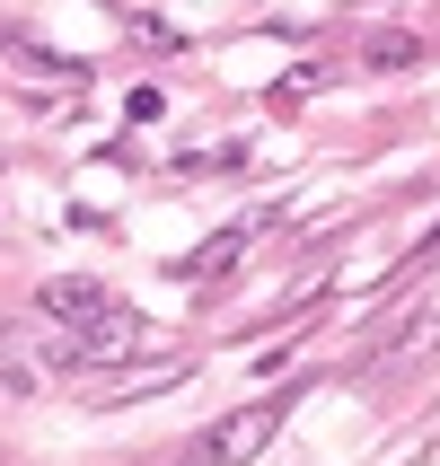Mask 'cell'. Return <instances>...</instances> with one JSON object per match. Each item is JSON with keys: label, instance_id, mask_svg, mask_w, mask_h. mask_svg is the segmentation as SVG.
I'll return each mask as SVG.
<instances>
[{"label": "cell", "instance_id": "cell-7", "mask_svg": "<svg viewBox=\"0 0 440 466\" xmlns=\"http://www.w3.org/2000/svg\"><path fill=\"white\" fill-rule=\"evenodd\" d=\"M432 335H440V317H405V326H396V335L379 343V352H423Z\"/></svg>", "mask_w": 440, "mask_h": 466}, {"label": "cell", "instance_id": "cell-9", "mask_svg": "<svg viewBox=\"0 0 440 466\" xmlns=\"http://www.w3.org/2000/svg\"><path fill=\"white\" fill-rule=\"evenodd\" d=\"M423 256H440V229H432V238H423Z\"/></svg>", "mask_w": 440, "mask_h": 466}, {"label": "cell", "instance_id": "cell-2", "mask_svg": "<svg viewBox=\"0 0 440 466\" xmlns=\"http://www.w3.org/2000/svg\"><path fill=\"white\" fill-rule=\"evenodd\" d=\"M282 414H291V405H273V396H264V405H238V414H220L203 441L185 449V466H247V458H264V441L282 431Z\"/></svg>", "mask_w": 440, "mask_h": 466}, {"label": "cell", "instance_id": "cell-5", "mask_svg": "<svg viewBox=\"0 0 440 466\" xmlns=\"http://www.w3.org/2000/svg\"><path fill=\"white\" fill-rule=\"evenodd\" d=\"M256 229H264V220H230V229H211L194 256H177L168 273H177V282H211L220 264H238V256H247V238H256Z\"/></svg>", "mask_w": 440, "mask_h": 466}, {"label": "cell", "instance_id": "cell-6", "mask_svg": "<svg viewBox=\"0 0 440 466\" xmlns=\"http://www.w3.org/2000/svg\"><path fill=\"white\" fill-rule=\"evenodd\" d=\"M362 62H370V71H414V62H423V35H405V26H379V35L362 45Z\"/></svg>", "mask_w": 440, "mask_h": 466}, {"label": "cell", "instance_id": "cell-1", "mask_svg": "<svg viewBox=\"0 0 440 466\" xmlns=\"http://www.w3.org/2000/svg\"><path fill=\"white\" fill-rule=\"evenodd\" d=\"M141 343H150V317H141V309H115V317H97L88 335H62V343H53V370H71V379H106V370L141 361Z\"/></svg>", "mask_w": 440, "mask_h": 466}, {"label": "cell", "instance_id": "cell-8", "mask_svg": "<svg viewBox=\"0 0 440 466\" xmlns=\"http://www.w3.org/2000/svg\"><path fill=\"white\" fill-rule=\"evenodd\" d=\"M343 9H388V0H343Z\"/></svg>", "mask_w": 440, "mask_h": 466}, {"label": "cell", "instance_id": "cell-4", "mask_svg": "<svg viewBox=\"0 0 440 466\" xmlns=\"http://www.w3.org/2000/svg\"><path fill=\"white\" fill-rule=\"evenodd\" d=\"M185 361L168 352V361H124V370H106V379H88V405H132V396H159V388H177Z\"/></svg>", "mask_w": 440, "mask_h": 466}, {"label": "cell", "instance_id": "cell-3", "mask_svg": "<svg viewBox=\"0 0 440 466\" xmlns=\"http://www.w3.org/2000/svg\"><path fill=\"white\" fill-rule=\"evenodd\" d=\"M36 309H45V317H62L71 335H88V326H97V317H115V309H124V299H115V290H106V282H79V273H53Z\"/></svg>", "mask_w": 440, "mask_h": 466}]
</instances>
